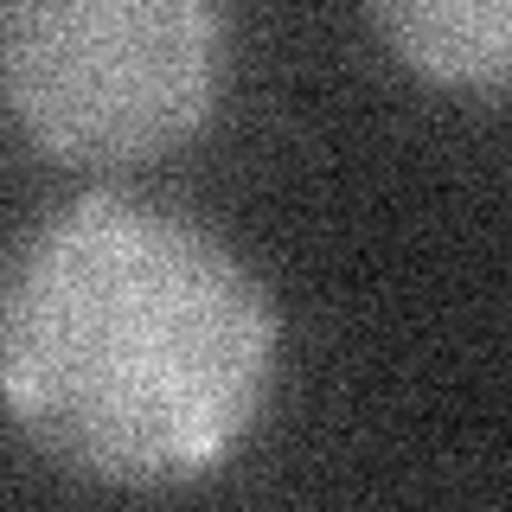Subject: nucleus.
Segmentation results:
<instances>
[{"label":"nucleus","instance_id":"7ed1b4c3","mask_svg":"<svg viewBox=\"0 0 512 512\" xmlns=\"http://www.w3.org/2000/svg\"><path fill=\"white\" fill-rule=\"evenodd\" d=\"M378 39L410 71L436 84L500 90L512 71V7L506 0H391L372 13Z\"/></svg>","mask_w":512,"mask_h":512},{"label":"nucleus","instance_id":"f03ea898","mask_svg":"<svg viewBox=\"0 0 512 512\" xmlns=\"http://www.w3.org/2000/svg\"><path fill=\"white\" fill-rule=\"evenodd\" d=\"M231 71L218 0H20L0 7V96L64 167H128L199 135Z\"/></svg>","mask_w":512,"mask_h":512},{"label":"nucleus","instance_id":"f257e3e1","mask_svg":"<svg viewBox=\"0 0 512 512\" xmlns=\"http://www.w3.org/2000/svg\"><path fill=\"white\" fill-rule=\"evenodd\" d=\"M256 269L141 192H84L0 269V410L103 487H186L237 455L276 384Z\"/></svg>","mask_w":512,"mask_h":512}]
</instances>
